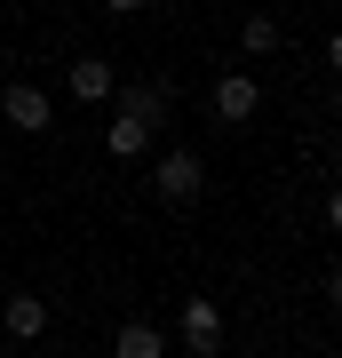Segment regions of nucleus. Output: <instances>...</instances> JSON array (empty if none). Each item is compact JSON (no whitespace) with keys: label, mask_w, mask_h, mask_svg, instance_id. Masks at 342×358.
<instances>
[{"label":"nucleus","mask_w":342,"mask_h":358,"mask_svg":"<svg viewBox=\"0 0 342 358\" xmlns=\"http://www.w3.org/2000/svg\"><path fill=\"white\" fill-rule=\"evenodd\" d=\"M0 327H8L16 343H32V334H48V303H40V294H8V303H0Z\"/></svg>","instance_id":"obj_6"},{"label":"nucleus","mask_w":342,"mask_h":358,"mask_svg":"<svg viewBox=\"0 0 342 358\" xmlns=\"http://www.w3.org/2000/svg\"><path fill=\"white\" fill-rule=\"evenodd\" d=\"M104 152H112V159H143V152H152V128H143V120H127V112H112Z\"/></svg>","instance_id":"obj_7"},{"label":"nucleus","mask_w":342,"mask_h":358,"mask_svg":"<svg viewBox=\"0 0 342 358\" xmlns=\"http://www.w3.org/2000/svg\"><path fill=\"white\" fill-rule=\"evenodd\" d=\"M239 48L247 56H271V48H279V16H247V24H239Z\"/></svg>","instance_id":"obj_9"},{"label":"nucleus","mask_w":342,"mask_h":358,"mask_svg":"<svg viewBox=\"0 0 342 358\" xmlns=\"http://www.w3.org/2000/svg\"><path fill=\"white\" fill-rule=\"evenodd\" d=\"M327 231H342V183L327 192Z\"/></svg>","instance_id":"obj_10"},{"label":"nucleus","mask_w":342,"mask_h":358,"mask_svg":"<svg viewBox=\"0 0 342 358\" xmlns=\"http://www.w3.org/2000/svg\"><path fill=\"white\" fill-rule=\"evenodd\" d=\"M327 303H334V310H342V263H334V271H327Z\"/></svg>","instance_id":"obj_12"},{"label":"nucleus","mask_w":342,"mask_h":358,"mask_svg":"<svg viewBox=\"0 0 342 358\" xmlns=\"http://www.w3.org/2000/svg\"><path fill=\"white\" fill-rule=\"evenodd\" d=\"M176 334H183V350H191V358H215V350H223V303L191 294L183 319H176Z\"/></svg>","instance_id":"obj_3"},{"label":"nucleus","mask_w":342,"mask_h":358,"mask_svg":"<svg viewBox=\"0 0 342 358\" xmlns=\"http://www.w3.org/2000/svg\"><path fill=\"white\" fill-rule=\"evenodd\" d=\"M152 192H159L167 207H199V192H207V167H199V152H159V167H152Z\"/></svg>","instance_id":"obj_1"},{"label":"nucleus","mask_w":342,"mask_h":358,"mask_svg":"<svg viewBox=\"0 0 342 358\" xmlns=\"http://www.w3.org/2000/svg\"><path fill=\"white\" fill-rule=\"evenodd\" d=\"M64 88H72V103H104V96L120 88V72H112V56H72Z\"/></svg>","instance_id":"obj_5"},{"label":"nucleus","mask_w":342,"mask_h":358,"mask_svg":"<svg viewBox=\"0 0 342 358\" xmlns=\"http://www.w3.org/2000/svg\"><path fill=\"white\" fill-rule=\"evenodd\" d=\"M0 120H8L16 136H48V128H56V103H48V88L16 80V88H0Z\"/></svg>","instance_id":"obj_2"},{"label":"nucleus","mask_w":342,"mask_h":358,"mask_svg":"<svg viewBox=\"0 0 342 358\" xmlns=\"http://www.w3.org/2000/svg\"><path fill=\"white\" fill-rule=\"evenodd\" d=\"M327 64H334V72H342V32H334V40H327Z\"/></svg>","instance_id":"obj_13"},{"label":"nucleus","mask_w":342,"mask_h":358,"mask_svg":"<svg viewBox=\"0 0 342 358\" xmlns=\"http://www.w3.org/2000/svg\"><path fill=\"white\" fill-rule=\"evenodd\" d=\"M255 112H263V80H255V72H223L215 80V120H223V128H247Z\"/></svg>","instance_id":"obj_4"},{"label":"nucleus","mask_w":342,"mask_h":358,"mask_svg":"<svg viewBox=\"0 0 342 358\" xmlns=\"http://www.w3.org/2000/svg\"><path fill=\"white\" fill-rule=\"evenodd\" d=\"M167 350V334L152 327V319H127L120 334H112V358H159Z\"/></svg>","instance_id":"obj_8"},{"label":"nucleus","mask_w":342,"mask_h":358,"mask_svg":"<svg viewBox=\"0 0 342 358\" xmlns=\"http://www.w3.org/2000/svg\"><path fill=\"white\" fill-rule=\"evenodd\" d=\"M96 8H104V16H136L143 0H96Z\"/></svg>","instance_id":"obj_11"}]
</instances>
